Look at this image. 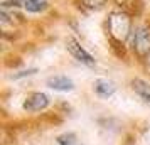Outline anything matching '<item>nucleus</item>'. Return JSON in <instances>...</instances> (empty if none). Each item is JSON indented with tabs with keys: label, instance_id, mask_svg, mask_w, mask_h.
Returning <instances> with one entry per match:
<instances>
[{
	"label": "nucleus",
	"instance_id": "nucleus-10",
	"mask_svg": "<svg viewBox=\"0 0 150 145\" xmlns=\"http://www.w3.org/2000/svg\"><path fill=\"white\" fill-rule=\"evenodd\" d=\"M57 144L59 145H83L78 142L74 133H62V135H59L57 137Z\"/></svg>",
	"mask_w": 150,
	"mask_h": 145
},
{
	"label": "nucleus",
	"instance_id": "nucleus-6",
	"mask_svg": "<svg viewBox=\"0 0 150 145\" xmlns=\"http://www.w3.org/2000/svg\"><path fill=\"white\" fill-rule=\"evenodd\" d=\"M93 88H95L96 95L101 96V98H110L116 91L115 83L113 81H108V79H96L95 84H93Z\"/></svg>",
	"mask_w": 150,
	"mask_h": 145
},
{
	"label": "nucleus",
	"instance_id": "nucleus-15",
	"mask_svg": "<svg viewBox=\"0 0 150 145\" xmlns=\"http://www.w3.org/2000/svg\"><path fill=\"white\" fill-rule=\"evenodd\" d=\"M143 61H145V66H147V69H149V71H150V54L147 56V57H145Z\"/></svg>",
	"mask_w": 150,
	"mask_h": 145
},
{
	"label": "nucleus",
	"instance_id": "nucleus-1",
	"mask_svg": "<svg viewBox=\"0 0 150 145\" xmlns=\"http://www.w3.org/2000/svg\"><path fill=\"white\" fill-rule=\"evenodd\" d=\"M132 27H133V21H132V14L128 10H113L110 12L108 19H106V34L108 39H115L120 42H127L132 37Z\"/></svg>",
	"mask_w": 150,
	"mask_h": 145
},
{
	"label": "nucleus",
	"instance_id": "nucleus-11",
	"mask_svg": "<svg viewBox=\"0 0 150 145\" xmlns=\"http://www.w3.org/2000/svg\"><path fill=\"white\" fill-rule=\"evenodd\" d=\"M106 2L108 0H81V4L89 10H100L106 5Z\"/></svg>",
	"mask_w": 150,
	"mask_h": 145
},
{
	"label": "nucleus",
	"instance_id": "nucleus-9",
	"mask_svg": "<svg viewBox=\"0 0 150 145\" xmlns=\"http://www.w3.org/2000/svg\"><path fill=\"white\" fill-rule=\"evenodd\" d=\"M108 42H110V49H111V52H113L116 57L123 59V57L127 56V46H125V42L115 41V39H108Z\"/></svg>",
	"mask_w": 150,
	"mask_h": 145
},
{
	"label": "nucleus",
	"instance_id": "nucleus-13",
	"mask_svg": "<svg viewBox=\"0 0 150 145\" xmlns=\"http://www.w3.org/2000/svg\"><path fill=\"white\" fill-rule=\"evenodd\" d=\"M17 4H21V0H0V5L2 7H14Z\"/></svg>",
	"mask_w": 150,
	"mask_h": 145
},
{
	"label": "nucleus",
	"instance_id": "nucleus-2",
	"mask_svg": "<svg viewBox=\"0 0 150 145\" xmlns=\"http://www.w3.org/2000/svg\"><path fill=\"white\" fill-rule=\"evenodd\" d=\"M130 47L138 59H145L150 54V24H142L132 32Z\"/></svg>",
	"mask_w": 150,
	"mask_h": 145
},
{
	"label": "nucleus",
	"instance_id": "nucleus-12",
	"mask_svg": "<svg viewBox=\"0 0 150 145\" xmlns=\"http://www.w3.org/2000/svg\"><path fill=\"white\" fill-rule=\"evenodd\" d=\"M115 4L116 5H120L123 10H128L132 5H135L137 4V0H115Z\"/></svg>",
	"mask_w": 150,
	"mask_h": 145
},
{
	"label": "nucleus",
	"instance_id": "nucleus-5",
	"mask_svg": "<svg viewBox=\"0 0 150 145\" xmlns=\"http://www.w3.org/2000/svg\"><path fill=\"white\" fill-rule=\"evenodd\" d=\"M47 86L56 91H71L74 88V83L66 76H51L47 79Z\"/></svg>",
	"mask_w": 150,
	"mask_h": 145
},
{
	"label": "nucleus",
	"instance_id": "nucleus-4",
	"mask_svg": "<svg viewBox=\"0 0 150 145\" xmlns=\"http://www.w3.org/2000/svg\"><path fill=\"white\" fill-rule=\"evenodd\" d=\"M24 110L29 111V113H35V111H42L49 106V96L46 93H41V91H34L25 96L24 100Z\"/></svg>",
	"mask_w": 150,
	"mask_h": 145
},
{
	"label": "nucleus",
	"instance_id": "nucleus-14",
	"mask_svg": "<svg viewBox=\"0 0 150 145\" xmlns=\"http://www.w3.org/2000/svg\"><path fill=\"white\" fill-rule=\"evenodd\" d=\"M35 69H27V71H22L19 74H14V78H24V76H29V74H34Z\"/></svg>",
	"mask_w": 150,
	"mask_h": 145
},
{
	"label": "nucleus",
	"instance_id": "nucleus-7",
	"mask_svg": "<svg viewBox=\"0 0 150 145\" xmlns=\"http://www.w3.org/2000/svg\"><path fill=\"white\" fill-rule=\"evenodd\" d=\"M21 5L24 10H27L30 14H41L44 10H47L49 2L47 0H21Z\"/></svg>",
	"mask_w": 150,
	"mask_h": 145
},
{
	"label": "nucleus",
	"instance_id": "nucleus-8",
	"mask_svg": "<svg viewBox=\"0 0 150 145\" xmlns=\"http://www.w3.org/2000/svg\"><path fill=\"white\" fill-rule=\"evenodd\" d=\"M132 88L143 101L150 103V84L147 81H143L140 78H135V79H132Z\"/></svg>",
	"mask_w": 150,
	"mask_h": 145
},
{
	"label": "nucleus",
	"instance_id": "nucleus-3",
	"mask_svg": "<svg viewBox=\"0 0 150 145\" xmlns=\"http://www.w3.org/2000/svg\"><path fill=\"white\" fill-rule=\"evenodd\" d=\"M66 49H68V52L74 57L76 61L83 62V64H86V66H95V57L89 54L88 51L83 47L76 39L69 37L68 41H66Z\"/></svg>",
	"mask_w": 150,
	"mask_h": 145
}]
</instances>
